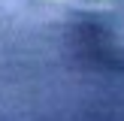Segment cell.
<instances>
[{"label": "cell", "mask_w": 124, "mask_h": 121, "mask_svg": "<svg viewBox=\"0 0 124 121\" xmlns=\"http://www.w3.org/2000/svg\"><path fill=\"white\" fill-rule=\"evenodd\" d=\"M33 3H46V6H61V9H79V12H100L115 6L118 0H33Z\"/></svg>", "instance_id": "cell-1"}]
</instances>
